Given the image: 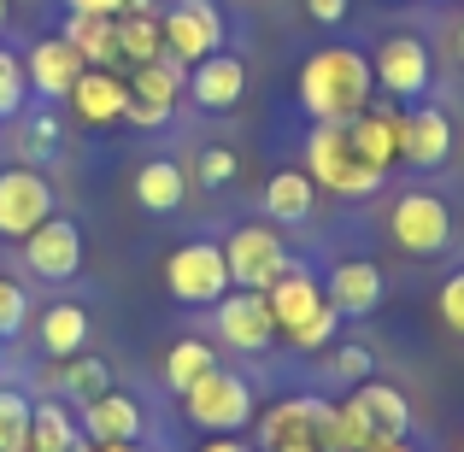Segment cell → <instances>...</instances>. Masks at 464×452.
I'll list each match as a JSON object with an SVG mask.
<instances>
[{
    "label": "cell",
    "instance_id": "cell-1",
    "mask_svg": "<svg viewBox=\"0 0 464 452\" xmlns=\"http://www.w3.org/2000/svg\"><path fill=\"white\" fill-rule=\"evenodd\" d=\"M376 101V71L371 53L359 47H317L300 65V106L312 124H353Z\"/></svg>",
    "mask_w": 464,
    "mask_h": 452
},
{
    "label": "cell",
    "instance_id": "cell-2",
    "mask_svg": "<svg viewBox=\"0 0 464 452\" xmlns=\"http://www.w3.org/2000/svg\"><path fill=\"white\" fill-rule=\"evenodd\" d=\"M306 177L317 182V188L341 194V200H371V194L382 188V170L353 148L347 124H312V136H306Z\"/></svg>",
    "mask_w": 464,
    "mask_h": 452
},
{
    "label": "cell",
    "instance_id": "cell-3",
    "mask_svg": "<svg viewBox=\"0 0 464 452\" xmlns=\"http://www.w3.org/2000/svg\"><path fill=\"white\" fill-rule=\"evenodd\" d=\"M182 411H188V423L206 429V435H241L253 423V388H247V376L212 364V370L182 394Z\"/></svg>",
    "mask_w": 464,
    "mask_h": 452
},
{
    "label": "cell",
    "instance_id": "cell-4",
    "mask_svg": "<svg viewBox=\"0 0 464 452\" xmlns=\"http://www.w3.org/2000/svg\"><path fill=\"white\" fill-rule=\"evenodd\" d=\"M388 236H394L400 253H411V259H435V253L453 247V206L430 188H411V194H400L394 212H388Z\"/></svg>",
    "mask_w": 464,
    "mask_h": 452
},
{
    "label": "cell",
    "instance_id": "cell-5",
    "mask_svg": "<svg viewBox=\"0 0 464 452\" xmlns=\"http://www.w3.org/2000/svg\"><path fill=\"white\" fill-rule=\"evenodd\" d=\"M165 288L182 305H218L236 288L229 283V264H224V247L218 241H182L165 259Z\"/></svg>",
    "mask_w": 464,
    "mask_h": 452
},
{
    "label": "cell",
    "instance_id": "cell-6",
    "mask_svg": "<svg viewBox=\"0 0 464 452\" xmlns=\"http://www.w3.org/2000/svg\"><path fill=\"white\" fill-rule=\"evenodd\" d=\"M224 264H229V283H236V288L265 294V288H271L295 259H288V241L276 236V224H241L236 236L224 241Z\"/></svg>",
    "mask_w": 464,
    "mask_h": 452
},
{
    "label": "cell",
    "instance_id": "cell-7",
    "mask_svg": "<svg viewBox=\"0 0 464 452\" xmlns=\"http://www.w3.org/2000/svg\"><path fill=\"white\" fill-rule=\"evenodd\" d=\"M371 71H376V89L400 106H418L435 82V59H430V42L423 35H388L382 47L371 53Z\"/></svg>",
    "mask_w": 464,
    "mask_h": 452
},
{
    "label": "cell",
    "instance_id": "cell-8",
    "mask_svg": "<svg viewBox=\"0 0 464 452\" xmlns=\"http://www.w3.org/2000/svg\"><path fill=\"white\" fill-rule=\"evenodd\" d=\"M159 30H165V53L170 59L200 65L206 53L224 47V12H218V0H170L165 18H159Z\"/></svg>",
    "mask_w": 464,
    "mask_h": 452
},
{
    "label": "cell",
    "instance_id": "cell-9",
    "mask_svg": "<svg viewBox=\"0 0 464 452\" xmlns=\"http://www.w3.org/2000/svg\"><path fill=\"white\" fill-rule=\"evenodd\" d=\"M53 217V182L30 165H12L0 170V236L6 241H24Z\"/></svg>",
    "mask_w": 464,
    "mask_h": 452
},
{
    "label": "cell",
    "instance_id": "cell-10",
    "mask_svg": "<svg viewBox=\"0 0 464 452\" xmlns=\"http://www.w3.org/2000/svg\"><path fill=\"white\" fill-rule=\"evenodd\" d=\"M182 82H188V65L170 59V53H159L153 65H136V77H130V112L124 118H130V124H141V130L170 124V106H177Z\"/></svg>",
    "mask_w": 464,
    "mask_h": 452
},
{
    "label": "cell",
    "instance_id": "cell-11",
    "mask_svg": "<svg viewBox=\"0 0 464 452\" xmlns=\"http://www.w3.org/2000/svg\"><path fill=\"white\" fill-rule=\"evenodd\" d=\"M24 264H30V276H42V283H71V276L82 271V229L53 212L35 236H24Z\"/></svg>",
    "mask_w": 464,
    "mask_h": 452
},
{
    "label": "cell",
    "instance_id": "cell-12",
    "mask_svg": "<svg viewBox=\"0 0 464 452\" xmlns=\"http://www.w3.org/2000/svg\"><path fill=\"white\" fill-rule=\"evenodd\" d=\"M400 159H406L411 170H441L447 159H453V118L430 101L406 106V112H400Z\"/></svg>",
    "mask_w": 464,
    "mask_h": 452
},
{
    "label": "cell",
    "instance_id": "cell-13",
    "mask_svg": "<svg viewBox=\"0 0 464 452\" xmlns=\"http://www.w3.org/2000/svg\"><path fill=\"white\" fill-rule=\"evenodd\" d=\"M212 312H218V335H224V347H236V352H265L276 341L271 300L253 294V288H229Z\"/></svg>",
    "mask_w": 464,
    "mask_h": 452
},
{
    "label": "cell",
    "instance_id": "cell-14",
    "mask_svg": "<svg viewBox=\"0 0 464 452\" xmlns=\"http://www.w3.org/2000/svg\"><path fill=\"white\" fill-rule=\"evenodd\" d=\"M82 53L65 42V35H42V42L24 53V77H30V94H42V101H71V89H77L82 77Z\"/></svg>",
    "mask_w": 464,
    "mask_h": 452
},
{
    "label": "cell",
    "instance_id": "cell-15",
    "mask_svg": "<svg viewBox=\"0 0 464 452\" xmlns=\"http://www.w3.org/2000/svg\"><path fill=\"white\" fill-rule=\"evenodd\" d=\"M182 94H194L200 112H229V106H241V94H247V65L218 47V53H206L200 65H188Z\"/></svg>",
    "mask_w": 464,
    "mask_h": 452
},
{
    "label": "cell",
    "instance_id": "cell-16",
    "mask_svg": "<svg viewBox=\"0 0 464 452\" xmlns=\"http://www.w3.org/2000/svg\"><path fill=\"white\" fill-rule=\"evenodd\" d=\"M324 294L341 317H371L382 305V271L371 259H341L335 271L324 276Z\"/></svg>",
    "mask_w": 464,
    "mask_h": 452
},
{
    "label": "cell",
    "instance_id": "cell-17",
    "mask_svg": "<svg viewBox=\"0 0 464 452\" xmlns=\"http://www.w3.org/2000/svg\"><path fill=\"white\" fill-rule=\"evenodd\" d=\"M265 300H271V317H276V335H295L300 323L324 305V283L306 271V264H288L283 276H276L271 288H265Z\"/></svg>",
    "mask_w": 464,
    "mask_h": 452
},
{
    "label": "cell",
    "instance_id": "cell-18",
    "mask_svg": "<svg viewBox=\"0 0 464 452\" xmlns=\"http://www.w3.org/2000/svg\"><path fill=\"white\" fill-rule=\"evenodd\" d=\"M71 106H77L82 124H118V118L130 112V82L118 77V71L89 65L77 77V89H71Z\"/></svg>",
    "mask_w": 464,
    "mask_h": 452
},
{
    "label": "cell",
    "instance_id": "cell-19",
    "mask_svg": "<svg viewBox=\"0 0 464 452\" xmlns=\"http://www.w3.org/2000/svg\"><path fill=\"white\" fill-rule=\"evenodd\" d=\"M347 136H353V148H359L376 170H382V177L400 165V112H394V106H376V101H371V106H364V112L347 124Z\"/></svg>",
    "mask_w": 464,
    "mask_h": 452
},
{
    "label": "cell",
    "instance_id": "cell-20",
    "mask_svg": "<svg viewBox=\"0 0 464 452\" xmlns=\"http://www.w3.org/2000/svg\"><path fill=\"white\" fill-rule=\"evenodd\" d=\"M141 429H148L141 406L130 394H118V388L82 406V435H89V441H141Z\"/></svg>",
    "mask_w": 464,
    "mask_h": 452
},
{
    "label": "cell",
    "instance_id": "cell-21",
    "mask_svg": "<svg viewBox=\"0 0 464 452\" xmlns=\"http://www.w3.org/2000/svg\"><path fill=\"white\" fill-rule=\"evenodd\" d=\"M42 347H47V359H77L82 347H89V305H77V300H53L42 312Z\"/></svg>",
    "mask_w": 464,
    "mask_h": 452
},
{
    "label": "cell",
    "instance_id": "cell-22",
    "mask_svg": "<svg viewBox=\"0 0 464 452\" xmlns=\"http://www.w3.org/2000/svg\"><path fill=\"white\" fill-rule=\"evenodd\" d=\"M324 406H329V399H312V394H295V399H283V406H271V411H265V423H259L265 452H276L283 441H312Z\"/></svg>",
    "mask_w": 464,
    "mask_h": 452
},
{
    "label": "cell",
    "instance_id": "cell-23",
    "mask_svg": "<svg viewBox=\"0 0 464 452\" xmlns=\"http://www.w3.org/2000/svg\"><path fill=\"white\" fill-rule=\"evenodd\" d=\"M182 200H188V177H182L177 159H148V165L136 170V206H141V212L170 217Z\"/></svg>",
    "mask_w": 464,
    "mask_h": 452
},
{
    "label": "cell",
    "instance_id": "cell-24",
    "mask_svg": "<svg viewBox=\"0 0 464 452\" xmlns=\"http://www.w3.org/2000/svg\"><path fill=\"white\" fill-rule=\"evenodd\" d=\"M59 35H65V42L82 53V65H101V71H112L118 59H124V53H118V18L71 12V18H65V30H59Z\"/></svg>",
    "mask_w": 464,
    "mask_h": 452
},
{
    "label": "cell",
    "instance_id": "cell-25",
    "mask_svg": "<svg viewBox=\"0 0 464 452\" xmlns=\"http://www.w3.org/2000/svg\"><path fill=\"white\" fill-rule=\"evenodd\" d=\"M317 206V182L306 170H276L271 182H265V217L271 224H306Z\"/></svg>",
    "mask_w": 464,
    "mask_h": 452
},
{
    "label": "cell",
    "instance_id": "cell-26",
    "mask_svg": "<svg viewBox=\"0 0 464 452\" xmlns=\"http://www.w3.org/2000/svg\"><path fill=\"white\" fill-rule=\"evenodd\" d=\"M353 406L364 411V423H371L376 435H406V429H411V399L400 394V388L376 382V376L353 388Z\"/></svg>",
    "mask_w": 464,
    "mask_h": 452
},
{
    "label": "cell",
    "instance_id": "cell-27",
    "mask_svg": "<svg viewBox=\"0 0 464 452\" xmlns=\"http://www.w3.org/2000/svg\"><path fill=\"white\" fill-rule=\"evenodd\" d=\"M30 452H89V435H82V418H71L65 406H35L30 423Z\"/></svg>",
    "mask_w": 464,
    "mask_h": 452
},
{
    "label": "cell",
    "instance_id": "cell-28",
    "mask_svg": "<svg viewBox=\"0 0 464 452\" xmlns=\"http://www.w3.org/2000/svg\"><path fill=\"white\" fill-rule=\"evenodd\" d=\"M118 53L136 59V65H153L165 53V30H159L153 12H118Z\"/></svg>",
    "mask_w": 464,
    "mask_h": 452
},
{
    "label": "cell",
    "instance_id": "cell-29",
    "mask_svg": "<svg viewBox=\"0 0 464 452\" xmlns=\"http://www.w3.org/2000/svg\"><path fill=\"white\" fill-rule=\"evenodd\" d=\"M212 364H218V352L206 347V341H194V335H188V341H177V347L165 352V388H170V394H188V388L200 382Z\"/></svg>",
    "mask_w": 464,
    "mask_h": 452
},
{
    "label": "cell",
    "instance_id": "cell-30",
    "mask_svg": "<svg viewBox=\"0 0 464 452\" xmlns=\"http://www.w3.org/2000/svg\"><path fill=\"white\" fill-rule=\"evenodd\" d=\"M59 388H65L77 406H89V399L112 394V364H106V359H89V352H77V359H65V370H59Z\"/></svg>",
    "mask_w": 464,
    "mask_h": 452
},
{
    "label": "cell",
    "instance_id": "cell-31",
    "mask_svg": "<svg viewBox=\"0 0 464 452\" xmlns=\"http://www.w3.org/2000/svg\"><path fill=\"white\" fill-rule=\"evenodd\" d=\"M30 423H35V399L18 388H0V452H30Z\"/></svg>",
    "mask_w": 464,
    "mask_h": 452
},
{
    "label": "cell",
    "instance_id": "cell-32",
    "mask_svg": "<svg viewBox=\"0 0 464 452\" xmlns=\"http://www.w3.org/2000/svg\"><path fill=\"white\" fill-rule=\"evenodd\" d=\"M30 101V77H24V59L12 47H0V118H24Z\"/></svg>",
    "mask_w": 464,
    "mask_h": 452
},
{
    "label": "cell",
    "instance_id": "cell-33",
    "mask_svg": "<svg viewBox=\"0 0 464 452\" xmlns=\"http://www.w3.org/2000/svg\"><path fill=\"white\" fill-rule=\"evenodd\" d=\"M335 329H341V312H335V305H329V294H324V305H317L306 323L288 335V347H300V352H324L329 341H335Z\"/></svg>",
    "mask_w": 464,
    "mask_h": 452
},
{
    "label": "cell",
    "instance_id": "cell-34",
    "mask_svg": "<svg viewBox=\"0 0 464 452\" xmlns=\"http://www.w3.org/2000/svg\"><path fill=\"white\" fill-rule=\"evenodd\" d=\"M329 376H341V382H371L376 376V352L371 347H359V341H347V347H335L329 352Z\"/></svg>",
    "mask_w": 464,
    "mask_h": 452
},
{
    "label": "cell",
    "instance_id": "cell-35",
    "mask_svg": "<svg viewBox=\"0 0 464 452\" xmlns=\"http://www.w3.org/2000/svg\"><path fill=\"white\" fill-rule=\"evenodd\" d=\"M24 317H30V300H24V288L0 276V341H12V335H18V329H24Z\"/></svg>",
    "mask_w": 464,
    "mask_h": 452
},
{
    "label": "cell",
    "instance_id": "cell-36",
    "mask_svg": "<svg viewBox=\"0 0 464 452\" xmlns=\"http://www.w3.org/2000/svg\"><path fill=\"white\" fill-rule=\"evenodd\" d=\"M435 305H441V323L453 329V335H464V271H453L441 283V300H435Z\"/></svg>",
    "mask_w": 464,
    "mask_h": 452
},
{
    "label": "cell",
    "instance_id": "cell-37",
    "mask_svg": "<svg viewBox=\"0 0 464 452\" xmlns=\"http://www.w3.org/2000/svg\"><path fill=\"white\" fill-rule=\"evenodd\" d=\"M229 177H236V153H229V148H206L200 153V182H206V188H224Z\"/></svg>",
    "mask_w": 464,
    "mask_h": 452
},
{
    "label": "cell",
    "instance_id": "cell-38",
    "mask_svg": "<svg viewBox=\"0 0 464 452\" xmlns=\"http://www.w3.org/2000/svg\"><path fill=\"white\" fill-rule=\"evenodd\" d=\"M30 153H53L59 148V118L53 112H35L30 118V141H24Z\"/></svg>",
    "mask_w": 464,
    "mask_h": 452
},
{
    "label": "cell",
    "instance_id": "cell-39",
    "mask_svg": "<svg viewBox=\"0 0 464 452\" xmlns=\"http://www.w3.org/2000/svg\"><path fill=\"white\" fill-rule=\"evenodd\" d=\"M71 12H94V18H118V12H130V0H65Z\"/></svg>",
    "mask_w": 464,
    "mask_h": 452
},
{
    "label": "cell",
    "instance_id": "cell-40",
    "mask_svg": "<svg viewBox=\"0 0 464 452\" xmlns=\"http://www.w3.org/2000/svg\"><path fill=\"white\" fill-rule=\"evenodd\" d=\"M306 12H312V24H341L347 18V0H306Z\"/></svg>",
    "mask_w": 464,
    "mask_h": 452
},
{
    "label": "cell",
    "instance_id": "cell-41",
    "mask_svg": "<svg viewBox=\"0 0 464 452\" xmlns=\"http://www.w3.org/2000/svg\"><path fill=\"white\" fill-rule=\"evenodd\" d=\"M200 452H253V447L241 441V435H212V441H206Z\"/></svg>",
    "mask_w": 464,
    "mask_h": 452
},
{
    "label": "cell",
    "instance_id": "cell-42",
    "mask_svg": "<svg viewBox=\"0 0 464 452\" xmlns=\"http://www.w3.org/2000/svg\"><path fill=\"white\" fill-rule=\"evenodd\" d=\"M89 452H141V441H89Z\"/></svg>",
    "mask_w": 464,
    "mask_h": 452
},
{
    "label": "cell",
    "instance_id": "cell-43",
    "mask_svg": "<svg viewBox=\"0 0 464 452\" xmlns=\"http://www.w3.org/2000/svg\"><path fill=\"white\" fill-rule=\"evenodd\" d=\"M371 452H418V447H411V441H406V435H394V441H376Z\"/></svg>",
    "mask_w": 464,
    "mask_h": 452
},
{
    "label": "cell",
    "instance_id": "cell-44",
    "mask_svg": "<svg viewBox=\"0 0 464 452\" xmlns=\"http://www.w3.org/2000/svg\"><path fill=\"white\" fill-rule=\"evenodd\" d=\"M276 452H317V441H283Z\"/></svg>",
    "mask_w": 464,
    "mask_h": 452
},
{
    "label": "cell",
    "instance_id": "cell-45",
    "mask_svg": "<svg viewBox=\"0 0 464 452\" xmlns=\"http://www.w3.org/2000/svg\"><path fill=\"white\" fill-rule=\"evenodd\" d=\"M0 30H6V0H0Z\"/></svg>",
    "mask_w": 464,
    "mask_h": 452
},
{
    "label": "cell",
    "instance_id": "cell-46",
    "mask_svg": "<svg viewBox=\"0 0 464 452\" xmlns=\"http://www.w3.org/2000/svg\"><path fill=\"white\" fill-rule=\"evenodd\" d=\"M0 364H6V341H0Z\"/></svg>",
    "mask_w": 464,
    "mask_h": 452
},
{
    "label": "cell",
    "instance_id": "cell-47",
    "mask_svg": "<svg viewBox=\"0 0 464 452\" xmlns=\"http://www.w3.org/2000/svg\"><path fill=\"white\" fill-rule=\"evenodd\" d=\"M459 47H464V24H459Z\"/></svg>",
    "mask_w": 464,
    "mask_h": 452
}]
</instances>
